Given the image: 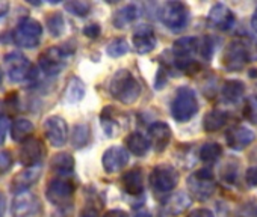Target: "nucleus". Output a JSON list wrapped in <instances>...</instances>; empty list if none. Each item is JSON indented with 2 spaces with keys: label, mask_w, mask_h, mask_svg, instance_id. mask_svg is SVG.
<instances>
[{
  "label": "nucleus",
  "mask_w": 257,
  "mask_h": 217,
  "mask_svg": "<svg viewBox=\"0 0 257 217\" xmlns=\"http://www.w3.org/2000/svg\"><path fill=\"white\" fill-rule=\"evenodd\" d=\"M257 60V42L248 36H242L228 42L222 53V65L228 71H240L248 62Z\"/></svg>",
  "instance_id": "f257e3e1"
},
{
  "label": "nucleus",
  "mask_w": 257,
  "mask_h": 217,
  "mask_svg": "<svg viewBox=\"0 0 257 217\" xmlns=\"http://www.w3.org/2000/svg\"><path fill=\"white\" fill-rule=\"evenodd\" d=\"M107 90L110 96L122 104H134L143 92L138 78L128 70H118L109 80Z\"/></svg>",
  "instance_id": "f03ea898"
},
{
  "label": "nucleus",
  "mask_w": 257,
  "mask_h": 217,
  "mask_svg": "<svg viewBox=\"0 0 257 217\" xmlns=\"http://www.w3.org/2000/svg\"><path fill=\"white\" fill-rule=\"evenodd\" d=\"M198 112V98L192 88L182 86L177 89L171 102V116L177 122H188Z\"/></svg>",
  "instance_id": "7ed1b4c3"
},
{
  "label": "nucleus",
  "mask_w": 257,
  "mask_h": 217,
  "mask_svg": "<svg viewBox=\"0 0 257 217\" xmlns=\"http://www.w3.org/2000/svg\"><path fill=\"white\" fill-rule=\"evenodd\" d=\"M188 190L197 200H207L213 196L216 190V181L213 178V172L207 168L200 169L188 176L186 181Z\"/></svg>",
  "instance_id": "20e7f679"
},
{
  "label": "nucleus",
  "mask_w": 257,
  "mask_h": 217,
  "mask_svg": "<svg viewBox=\"0 0 257 217\" xmlns=\"http://www.w3.org/2000/svg\"><path fill=\"white\" fill-rule=\"evenodd\" d=\"M43 36V26L34 18H23L13 32V41L22 48H35L40 46Z\"/></svg>",
  "instance_id": "39448f33"
},
{
  "label": "nucleus",
  "mask_w": 257,
  "mask_h": 217,
  "mask_svg": "<svg viewBox=\"0 0 257 217\" xmlns=\"http://www.w3.org/2000/svg\"><path fill=\"white\" fill-rule=\"evenodd\" d=\"M159 18L164 26L179 32L185 29L189 22V8L183 2H167L159 10Z\"/></svg>",
  "instance_id": "423d86ee"
},
{
  "label": "nucleus",
  "mask_w": 257,
  "mask_h": 217,
  "mask_svg": "<svg viewBox=\"0 0 257 217\" xmlns=\"http://www.w3.org/2000/svg\"><path fill=\"white\" fill-rule=\"evenodd\" d=\"M5 70L10 78L16 83H22L37 77L35 68L31 64V60L19 52L8 53L5 56Z\"/></svg>",
  "instance_id": "0eeeda50"
},
{
  "label": "nucleus",
  "mask_w": 257,
  "mask_h": 217,
  "mask_svg": "<svg viewBox=\"0 0 257 217\" xmlns=\"http://www.w3.org/2000/svg\"><path fill=\"white\" fill-rule=\"evenodd\" d=\"M150 184L158 193H170L179 184V172L171 164H158L150 174Z\"/></svg>",
  "instance_id": "6e6552de"
},
{
  "label": "nucleus",
  "mask_w": 257,
  "mask_h": 217,
  "mask_svg": "<svg viewBox=\"0 0 257 217\" xmlns=\"http://www.w3.org/2000/svg\"><path fill=\"white\" fill-rule=\"evenodd\" d=\"M68 52L62 47H50L38 58V65L47 76H58L67 64Z\"/></svg>",
  "instance_id": "1a4fd4ad"
},
{
  "label": "nucleus",
  "mask_w": 257,
  "mask_h": 217,
  "mask_svg": "<svg viewBox=\"0 0 257 217\" xmlns=\"http://www.w3.org/2000/svg\"><path fill=\"white\" fill-rule=\"evenodd\" d=\"M74 184L68 180H53L46 187V196L47 200L52 202L56 206H65L71 202L74 196Z\"/></svg>",
  "instance_id": "9d476101"
},
{
  "label": "nucleus",
  "mask_w": 257,
  "mask_h": 217,
  "mask_svg": "<svg viewBox=\"0 0 257 217\" xmlns=\"http://www.w3.org/2000/svg\"><path fill=\"white\" fill-rule=\"evenodd\" d=\"M44 133L50 145L55 148H62L68 140V126L59 115H52L44 121Z\"/></svg>",
  "instance_id": "9b49d317"
},
{
  "label": "nucleus",
  "mask_w": 257,
  "mask_h": 217,
  "mask_svg": "<svg viewBox=\"0 0 257 217\" xmlns=\"http://www.w3.org/2000/svg\"><path fill=\"white\" fill-rule=\"evenodd\" d=\"M207 23L212 29H216L221 32H228L230 29H233V26L236 23V17L227 5L216 4L210 8V11L207 14Z\"/></svg>",
  "instance_id": "f8f14e48"
},
{
  "label": "nucleus",
  "mask_w": 257,
  "mask_h": 217,
  "mask_svg": "<svg viewBox=\"0 0 257 217\" xmlns=\"http://www.w3.org/2000/svg\"><path fill=\"white\" fill-rule=\"evenodd\" d=\"M44 146L40 139L31 138L22 144L19 151V160L25 168H37L44 158Z\"/></svg>",
  "instance_id": "ddd939ff"
},
{
  "label": "nucleus",
  "mask_w": 257,
  "mask_h": 217,
  "mask_svg": "<svg viewBox=\"0 0 257 217\" xmlns=\"http://www.w3.org/2000/svg\"><path fill=\"white\" fill-rule=\"evenodd\" d=\"M127 163H128V151L124 146L113 145L103 152L101 164L107 174H115V172L124 169L127 166Z\"/></svg>",
  "instance_id": "4468645a"
},
{
  "label": "nucleus",
  "mask_w": 257,
  "mask_h": 217,
  "mask_svg": "<svg viewBox=\"0 0 257 217\" xmlns=\"http://www.w3.org/2000/svg\"><path fill=\"white\" fill-rule=\"evenodd\" d=\"M254 132L245 126H234L225 132V144L233 151H243L254 142Z\"/></svg>",
  "instance_id": "2eb2a0df"
},
{
  "label": "nucleus",
  "mask_w": 257,
  "mask_h": 217,
  "mask_svg": "<svg viewBox=\"0 0 257 217\" xmlns=\"http://www.w3.org/2000/svg\"><path fill=\"white\" fill-rule=\"evenodd\" d=\"M38 198L31 192H23L14 196L11 205L13 217H32L38 211Z\"/></svg>",
  "instance_id": "dca6fc26"
},
{
  "label": "nucleus",
  "mask_w": 257,
  "mask_h": 217,
  "mask_svg": "<svg viewBox=\"0 0 257 217\" xmlns=\"http://www.w3.org/2000/svg\"><path fill=\"white\" fill-rule=\"evenodd\" d=\"M132 41H134L135 50L140 54H147V53L153 52L156 48V44H158L155 30L149 24H140L134 32Z\"/></svg>",
  "instance_id": "f3484780"
},
{
  "label": "nucleus",
  "mask_w": 257,
  "mask_h": 217,
  "mask_svg": "<svg viewBox=\"0 0 257 217\" xmlns=\"http://www.w3.org/2000/svg\"><path fill=\"white\" fill-rule=\"evenodd\" d=\"M149 136H150V139H149L150 145H153L158 152H162L170 145L173 132H171V128H170V126L167 122L158 121V122H153L149 127Z\"/></svg>",
  "instance_id": "a211bd4d"
},
{
  "label": "nucleus",
  "mask_w": 257,
  "mask_h": 217,
  "mask_svg": "<svg viewBox=\"0 0 257 217\" xmlns=\"http://www.w3.org/2000/svg\"><path fill=\"white\" fill-rule=\"evenodd\" d=\"M40 176H41V168L40 166H37V168H26V169H23L22 172H19L13 178L11 190L16 194L28 192L40 180Z\"/></svg>",
  "instance_id": "6ab92c4d"
},
{
  "label": "nucleus",
  "mask_w": 257,
  "mask_h": 217,
  "mask_svg": "<svg viewBox=\"0 0 257 217\" xmlns=\"http://www.w3.org/2000/svg\"><path fill=\"white\" fill-rule=\"evenodd\" d=\"M101 127L106 133L107 138H113L118 134V132L122 128V121H121V114L112 106H106L100 115Z\"/></svg>",
  "instance_id": "aec40b11"
},
{
  "label": "nucleus",
  "mask_w": 257,
  "mask_h": 217,
  "mask_svg": "<svg viewBox=\"0 0 257 217\" xmlns=\"http://www.w3.org/2000/svg\"><path fill=\"white\" fill-rule=\"evenodd\" d=\"M200 38L197 36H183L173 44V54L176 60H188L192 59L195 53H198Z\"/></svg>",
  "instance_id": "412c9836"
},
{
  "label": "nucleus",
  "mask_w": 257,
  "mask_h": 217,
  "mask_svg": "<svg viewBox=\"0 0 257 217\" xmlns=\"http://www.w3.org/2000/svg\"><path fill=\"white\" fill-rule=\"evenodd\" d=\"M121 184L122 188L125 190V193L132 194V196H138L144 192V175L141 169H131L127 170L122 178H121Z\"/></svg>",
  "instance_id": "4be33fe9"
},
{
  "label": "nucleus",
  "mask_w": 257,
  "mask_h": 217,
  "mask_svg": "<svg viewBox=\"0 0 257 217\" xmlns=\"http://www.w3.org/2000/svg\"><path fill=\"white\" fill-rule=\"evenodd\" d=\"M140 17V10L137 5L134 4H128V5H124L122 8H119L113 17H112V24L115 29H124L127 28L128 24H132L137 18Z\"/></svg>",
  "instance_id": "5701e85b"
},
{
  "label": "nucleus",
  "mask_w": 257,
  "mask_h": 217,
  "mask_svg": "<svg viewBox=\"0 0 257 217\" xmlns=\"http://www.w3.org/2000/svg\"><path fill=\"white\" fill-rule=\"evenodd\" d=\"M245 94V84L240 80H227L221 88L222 101L227 104H236Z\"/></svg>",
  "instance_id": "b1692460"
},
{
  "label": "nucleus",
  "mask_w": 257,
  "mask_h": 217,
  "mask_svg": "<svg viewBox=\"0 0 257 217\" xmlns=\"http://www.w3.org/2000/svg\"><path fill=\"white\" fill-rule=\"evenodd\" d=\"M150 140L147 136H144L143 133H131L125 138V148L127 151H131L132 154H135L137 157H144L149 151H150Z\"/></svg>",
  "instance_id": "393cba45"
},
{
  "label": "nucleus",
  "mask_w": 257,
  "mask_h": 217,
  "mask_svg": "<svg viewBox=\"0 0 257 217\" xmlns=\"http://www.w3.org/2000/svg\"><path fill=\"white\" fill-rule=\"evenodd\" d=\"M227 112L224 110H219V108H215V110H210L204 115V120H203V128L207 132V133H213V132H218L221 130L225 122H227Z\"/></svg>",
  "instance_id": "a878e982"
},
{
  "label": "nucleus",
  "mask_w": 257,
  "mask_h": 217,
  "mask_svg": "<svg viewBox=\"0 0 257 217\" xmlns=\"http://www.w3.org/2000/svg\"><path fill=\"white\" fill-rule=\"evenodd\" d=\"M32 133H34V124L26 118L16 120L11 127V138H13V140L19 142V144H23L28 139H31Z\"/></svg>",
  "instance_id": "bb28decb"
},
{
  "label": "nucleus",
  "mask_w": 257,
  "mask_h": 217,
  "mask_svg": "<svg viewBox=\"0 0 257 217\" xmlns=\"http://www.w3.org/2000/svg\"><path fill=\"white\" fill-rule=\"evenodd\" d=\"M74 158L70 152H59L56 156H53L52 162H50V168L53 169V172L59 174V175H70L74 170Z\"/></svg>",
  "instance_id": "cd10ccee"
},
{
  "label": "nucleus",
  "mask_w": 257,
  "mask_h": 217,
  "mask_svg": "<svg viewBox=\"0 0 257 217\" xmlns=\"http://www.w3.org/2000/svg\"><path fill=\"white\" fill-rule=\"evenodd\" d=\"M85 83L79 77H71L65 89V100L68 102H79L85 96Z\"/></svg>",
  "instance_id": "c85d7f7f"
},
{
  "label": "nucleus",
  "mask_w": 257,
  "mask_h": 217,
  "mask_svg": "<svg viewBox=\"0 0 257 217\" xmlns=\"http://www.w3.org/2000/svg\"><path fill=\"white\" fill-rule=\"evenodd\" d=\"M198 156H200V160L201 162L210 164V163H215V162L219 160V157L222 156V148L216 142H207V144H204L201 146Z\"/></svg>",
  "instance_id": "c756f323"
},
{
  "label": "nucleus",
  "mask_w": 257,
  "mask_h": 217,
  "mask_svg": "<svg viewBox=\"0 0 257 217\" xmlns=\"http://www.w3.org/2000/svg\"><path fill=\"white\" fill-rule=\"evenodd\" d=\"M91 138V130L88 124H77L74 126L73 134H71V144L74 148H83L88 145Z\"/></svg>",
  "instance_id": "7c9ffc66"
},
{
  "label": "nucleus",
  "mask_w": 257,
  "mask_h": 217,
  "mask_svg": "<svg viewBox=\"0 0 257 217\" xmlns=\"http://www.w3.org/2000/svg\"><path fill=\"white\" fill-rule=\"evenodd\" d=\"M189 205H191V199L188 198V194L183 193V192H179V193H176L174 196H171V199H170L168 204H167V210H168L171 214H180V212L185 211Z\"/></svg>",
  "instance_id": "2f4dec72"
},
{
  "label": "nucleus",
  "mask_w": 257,
  "mask_h": 217,
  "mask_svg": "<svg viewBox=\"0 0 257 217\" xmlns=\"http://www.w3.org/2000/svg\"><path fill=\"white\" fill-rule=\"evenodd\" d=\"M47 29L53 38H59L65 30V20L61 12H53L47 17Z\"/></svg>",
  "instance_id": "473e14b6"
},
{
  "label": "nucleus",
  "mask_w": 257,
  "mask_h": 217,
  "mask_svg": "<svg viewBox=\"0 0 257 217\" xmlns=\"http://www.w3.org/2000/svg\"><path fill=\"white\" fill-rule=\"evenodd\" d=\"M128 52V42L124 38H115L106 46V53L110 58H121L127 54Z\"/></svg>",
  "instance_id": "72a5a7b5"
},
{
  "label": "nucleus",
  "mask_w": 257,
  "mask_h": 217,
  "mask_svg": "<svg viewBox=\"0 0 257 217\" xmlns=\"http://www.w3.org/2000/svg\"><path fill=\"white\" fill-rule=\"evenodd\" d=\"M64 6H65L67 12H70L76 17H86L91 11V4L82 2V0H71V2H67Z\"/></svg>",
  "instance_id": "f704fd0d"
},
{
  "label": "nucleus",
  "mask_w": 257,
  "mask_h": 217,
  "mask_svg": "<svg viewBox=\"0 0 257 217\" xmlns=\"http://www.w3.org/2000/svg\"><path fill=\"white\" fill-rule=\"evenodd\" d=\"M243 115L251 124H257V95L248 96L243 108Z\"/></svg>",
  "instance_id": "c9c22d12"
},
{
  "label": "nucleus",
  "mask_w": 257,
  "mask_h": 217,
  "mask_svg": "<svg viewBox=\"0 0 257 217\" xmlns=\"http://www.w3.org/2000/svg\"><path fill=\"white\" fill-rule=\"evenodd\" d=\"M198 53L201 54V58H204L206 60H209L213 54V41L209 36H204L200 40V47H198Z\"/></svg>",
  "instance_id": "e433bc0d"
},
{
  "label": "nucleus",
  "mask_w": 257,
  "mask_h": 217,
  "mask_svg": "<svg viewBox=\"0 0 257 217\" xmlns=\"http://www.w3.org/2000/svg\"><path fill=\"white\" fill-rule=\"evenodd\" d=\"M13 163H14V157H13L11 151H8V150L0 151V175L7 174L13 168Z\"/></svg>",
  "instance_id": "4c0bfd02"
},
{
  "label": "nucleus",
  "mask_w": 257,
  "mask_h": 217,
  "mask_svg": "<svg viewBox=\"0 0 257 217\" xmlns=\"http://www.w3.org/2000/svg\"><path fill=\"white\" fill-rule=\"evenodd\" d=\"M245 181L249 187H257V164L251 166L245 172Z\"/></svg>",
  "instance_id": "58836bf2"
},
{
  "label": "nucleus",
  "mask_w": 257,
  "mask_h": 217,
  "mask_svg": "<svg viewBox=\"0 0 257 217\" xmlns=\"http://www.w3.org/2000/svg\"><path fill=\"white\" fill-rule=\"evenodd\" d=\"M100 32H101V28H100L97 23H91V24H88V26L83 29V35L88 36V38H91V40L97 38V36L100 35Z\"/></svg>",
  "instance_id": "ea45409f"
},
{
  "label": "nucleus",
  "mask_w": 257,
  "mask_h": 217,
  "mask_svg": "<svg viewBox=\"0 0 257 217\" xmlns=\"http://www.w3.org/2000/svg\"><path fill=\"white\" fill-rule=\"evenodd\" d=\"M8 118L5 116H0V145L5 142V136H7V132H8Z\"/></svg>",
  "instance_id": "a19ab883"
},
{
  "label": "nucleus",
  "mask_w": 257,
  "mask_h": 217,
  "mask_svg": "<svg viewBox=\"0 0 257 217\" xmlns=\"http://www.w3.org/2000/svg\"><path fill=\"white\" fill-rule=\"evenodd\" d=\"M188 217H215L213 212L207 208H197L188 214Z\"/></svg>",
  "instance_id": "79ce46f5"
},
{
  "label": "nucleus",
  "mask_w": 257,
  "mask_h": 217,
  "mask_svg": "<svg viewBox=\"0 0 257 217\" xmlns=\"http://www.w3.org/2000/svg\"><path fill=\"white\" fill-rule=\"evenodd\" d=\"M103 217H128V212L124 210H109L104 212Z\"/></svg>",
  "instance_id": "37998d69"
},
{
  "label": "nucleus",
  "mask_w": 257,
  "mask_h": 217,
  "mask_svg": "<svg viewBox=\"0 0 257 217\" xmlns=\"http://www.w3.org/2000/svg\"><path fill=\"white\" fill-rule=\"evenodd\" d=\"M79 217H98V212L94 208H85V210H82Z\"/></svg>",
  "instance_id": "c03bdc74"
},
{
  "label": "nucleus",
  "mask_w": 257,
  "mask_h": 217,
  "mask_svg": "<svg viewBox=\"0 0 257 217\" xmlns=\"http://www.w3.org/2000/svg\"><path fill=\"white\" fill-rule=\"evenodd\" d=\"M10 11V2L7 0H0V17H5Z\"/></svg>",
  "instance_id": "a18cd8bd"
},
{
  "label": "nucleus",
  "mask_w": 257,
  "mask_h": 217,
  "mask_svg": "<svg viewBox=\"0 0 257 217\" xmlns=\"http://www.w3.org/2000/svg\"><path fill=\"white\" fill-rule=\"evenodd\" d=\"M251 28H252V30L257 34V8H255V11H254L252 17H251Z\"/></svg>",
  "instance_id": "49530a36"
},
{
  "label": "nucleus",
  "mask_w": 257,
  "mask_h": 217,
  "mask_svg": "<svg viewBox=\"0 0 257 217\" xmlns=\"http://www.w3.org/2000/svg\"><path fill=\"white\" fill-rule=\"evenodd\" d=\"M4 212H5V196L0 193V217L4 216Z\"/></svg>",
  "instance_id": "de8ad7c7"
},
{
  "label": "nucleus",
  "mask_w": 257,
  "mask_h": 217,
  "mask_svg": "<svg viewBox=\"0 0 257 217\" xmlns=\"http://www.w3.org/2000/svg\"><path fill=\"white\" fill-rule=\"evenodd\" d=\"M134 217H153L149 211H138Z\"/></svg>",
  "instance_id": "09e8293b"
},
{
  "label": "nucleus",
  "mask_w": 257,
  "mask_h": 217,
  "mask_svg": "<svg viewBox=\"0 0 257 217\" xmlns=\"http://www.w3.org/2000/svg\"><path fill=\"white\" fill-rule=\"evenodd\" d=\"M2 80H4V71H2V68H0V83H2Z\"/></svg>",
  "instance_id": "8fccbe9b"
},
{
  "label": "nucleus",
  "mask_w": 257,
  "mask_h": 217,
  "mask_svg": "<svg viewBox=\"0 0 257 217\" xmlns=\"http://www.w3.org/2000/svg\"><path fill=\"white\" fill-rule=\"evenodd\" d=\"M0 116H2V106H0Z\"/></svg>",
  "instance_id": "3c124183"
},
{
  "label": "nucleus",
  "mask_w": 257,
  "mask_h": 217,
  "mask_svg": "<svg viewBox=\"0 0 257 217\" xmlns=\"http://www.w3.org/2000/svg\"><path fill=\"white\" fill-rule=\"evenodd\" d=\"M255 217H257V208H255Z\"/></svg>",
  "instance_id": "603ef678"
}]
</instances>
